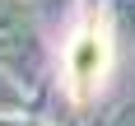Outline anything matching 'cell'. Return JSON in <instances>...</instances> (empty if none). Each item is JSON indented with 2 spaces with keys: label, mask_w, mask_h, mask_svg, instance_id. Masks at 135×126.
I'll list each match as a JSON object with an SVG mask.
<instances>
[{
  "label": "cell",
  "mask_w": 135,
  "mask_h": 126,
  "mask_svg": "<svg viewBox=\"0 0 135 126\" xmlns=\"http://www.w3.org/2000/svg\"><path fill=\"white\" fill-rule=\"evenodd\" d=\"M107 66H112V42H107V28L103 24H89L79 28L65 47V84L75 98H93L107 80Z\"/></svg>",
  "instance_id": "6da1fadb"
}]
</instances>
